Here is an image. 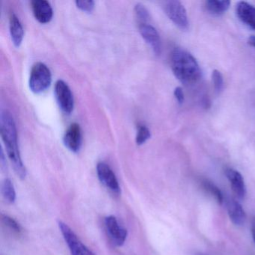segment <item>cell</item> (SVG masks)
Listing matches in <instances>:
<instances>
[{"label":"cell","mask_w":255,"mask_h":255,"mask_svg":"<svg viewBox=\"0 0 255 255\" xmlns=\"http://www.w3.org/2000/svg\"><path fill=\"white\" fill-rule=\"evenodd\" d=\"M0 130L2 141L5 143L7 154L11 161L14 172L21 180H23L26 177V169L20 156L17 128L12 116L7 110L1 112Z\"/></svg>","instance_id":"6da1fadb"},{"label":"cell","mask_w":255,"mask_h":255,"mask_svg":"<svg viewBox=\"0 0 255 255\" xmlns=\"http://www.w3.org/2000/svg\"><path fill=\"white\" fill-rule=\"evenodd\" d=\"M171 69L176 78L184 85L196 83L201 77L199 65L193 56L182 48L174 49L171 56Z\"/></svg>","instance_id":"7a4b0ae2"},{"label":"cell","mask_w":255,"mask_h":255,"mask_svg":"<svg viewBox=\"0 0 255 255\" xmlns=\"http://www.w3.org/2000/svg\"><path fill=\"white\" fill-rule=\"evenodd\" d=\"M52 82L50 70L45 64L38 62L31 70L29 77V89L33 93L40 94L50 87Z\"/></svg>","instance_id":"3957f363"},{"label":"cell","mask_w":255,"mask_h":255,"mask_svg":"<svg viewBox=\"0 0 255 255\" xmlns=\"http://www.w3.org/2000/svg\"><path fill=\"white\" fill-rule=\"evenodd\" d=\"M162 8L168 18L181 30H187L189 28V20L187 12L183 4L176 0L165 1L162 4Z\"/></svg>","instance_id":"277c9868"},{"label":"cell","mask_w":255,"mask_h":255,"mask_svg":"<svg viewBox=\"0 0 255 255\" xmlns=\"http://www.w3.org/2000/svg\"><path fill=\"white\" fill-rule=\"evenodd\" d=\"M59 230L69 248L71 255H95L86 247L73 230L63 222H59Z\"/></svg>","instance_id":"5b68a950"},{"label":"cell","mask_w":255,"mask_h":255,"mask_svg":"<svg viewBox=\"0 0 255 255\" xmlns=\"http://www.w3.org/2000/svg\"><path fill=\"white\" fill-rule=\"evenodd\" d=\"M54 93L59 108L65 114H71L74 108V100L68 84L63 80H58L55 84Z\"/></svg>","instance_id":"8992f818"},{"label":"cell","mask_w":255,"mask_h":255,"mask_svg":"<svg viewBox=\"0 0 255 255\" xmlns=\"http://www.w3.org/2000/svg\"><path fill=\"white\" fill-rule=\"evenodd\" d=\"M97 174L101 183L110 192L116 195L121 194V187L116 174L110 165L101 162L97 165Z\"/></svg>","instance_id":"52a82bcc"},{"label":"cell","mask_w":255,"mask_h":255,"mask_svg":"<svg viewBox=\"0 0 255 255\" xmlns=\"http://www.w3.org/2000/svg\"><path fill=\"white\" fill-rule=\"evenodd\" d=\"M104 222L107 234L113 244L116 246H123L128 237V231L119 224L114 216H107Z\"/></svg>","instance_id":"ba28073f"},{"label":"cell","mask_w":255,"mask_h":255,"mask_svg":"<svg viewBox=\"0 0 255 255\" xmlns=\"http://www.w3.org/2000/svg\"><path fill=\"white\" fill-rule=\"evenodd\" d=\"M63 142L65 147L74 153L80 151L83 143V134L80 125L73 123L65 131L63 137Z\"/></svg>","instance_id":"9c48e42d"},{"label":"cell","mask_w":255,"mask_h":255,"mask_svg":"<svg viewBox=\"0 0 255 255\" xmlns=\"http://www.w3.org/2000/svg\"><path fill=\"white\" fill-rule=\"evenodd\" d=\"M138 30L143 39L150 46L155 54L160 55L162 51V43L157 30L149 23L138 24Z\"/></svg>","instance_id":"30bf717a"},{"label":"cell","mask_w":255,"mask_h":255,"mask_svg":"<svg viewBox=\"0 0 255 255\" xmlns=\"http://www.w3.org/2000/svg\"><path fill=\"white\" fill-rule=\"evenodd\" d=\"M32 8L35 19L39 23H47L53 18V8L46 0H34L32 2Z\"/></svg>","instance_id":"8fae6325"},{"label":"cell","mask_w":255,"mask_h":255,"mask_svg":"<svg viewBox=\"0 0 255 255\" xmlns=\"http://www.w3.org/2000/svg\"><path fill=\"white\" fill-rule=\"evenodd\" d=\"M225 175L231 183L234 193L237 195V198L243 199L246 195V187L242 174L237 170L229 168L225 170Z\"/></svg>","instance_id":"7c38bea8"},{"label":"cell","mask_w":255,"mask_h":255,"mask_svg":"<svg viewBox=\"0 0 255 255\" xmlns=\"http://www.w3.org/2000/svg\"><path fill=\"white\" fill-rule=\"evenodd\" d=\"M237 17L246 26L255 30V7L247 2H238L237 5Z\"/></svg>","instance_id":"4fadbf2b"},{"label":"cell","mask_w":255,"mask_h":255,"mask_svg":"<svg viewBox=\"0 0 255 255\" xmlns=\"http://www.w3.org/2000/svg\"><path fill=\"white\" fill-rule=\"evenodd\" d=\"M226 206L231 222L235 225H243L246 222V215L241 204L234 198H230L227 201Z\"/></svg>","instance_id":"5bb4252c"},{"label":"cell","mask_w":255,"mask_h":255,"mask_svg":"<svg viewBox=\"0 0 255 255\" xmlns=\"http://www.w3.org/2000/svg\"><path fill=\"white\" fill-rule=\"evenodd\" d=\"M10 35H11V41L15 47H20L23 41L24 32H23V26L20 23L17 16L14 13H11L9 19Z\"/></svg>","instance_id":"9a60e30c"},{"label":"cell","mask_w":255,"mask_h":255,"mask_svg":"<svg viewBox=\"0 0 255 255\" xmlns=\"http://www.w3.org/2000/svg\"><path fill=\"white\" fill-rule=\"evenodd\" d=\"M205 5L210 14L219 16L228 11L231 2L228 0H209L206 2Z\"/></svg>","instance_id":"2e32d148"},{"label":"cell","mask_w":255,"mask_h":255,"mask_svg":"<svg viewBox=\"0 0 255 255\" xmlns=\"http://www.w3.org/2000/svg\"><path fill=\"white\" fill-rule=\"evenodd\" d=\"M2 194L8 204H14L16 201V192L14 184L9 178L4 180L2 184Z\"/></svg>","instance_id":"e0dca14e"},{"label":"cell","mask_w":255,"mask_h":255,"mask_svg":"<svg viewBox=\"0 0 255 255\" xmlns=\"http://www.w3.org/2000/svg\"><path fill=\"white\" fill-rule=\"evenodd\" d=\"M201 185H202L203 189L208 192L211 196L214 198V199L217 201L219 204H222L224 201V197L222 195V192L220 189L213 184L212 182L209 181L207 180H204L201 181Z\"/></svg>","instance_id":"ac0fdd59"},{"label":"cell","mask_w":255,"mask_h":255,"mask_svg":"<svg viewBox=\"0 0 255 255\" xmlns=\"http://www.w3.org/2000/svg\"><path fill=\"white\" fill-rule=\"evenodd\" d=\"M2 222L3 225L13 234L18 236L21 235L23 233L21 226L13 218L10 217L7 215H2Z\"/></svg>","instance_id":"d6986e66"},{"label":"cell","mask_w":255,"mask_h":255,"mask_svg":"<svg viewBox=\"0 0 255 255\" xmlns=\"http://www.w3.org/2000/svg\"><path fill=\"white\" fill-rule=\"evenodd\" d=\"M135 17L138 20V24H143V23H148L150 20V14L148 10L146 8L144 5L141 3L136 4L134 8Z\"/></svg>","instance_id":"ffe728a7"},{"label":"cell","mask_w":255,"mask_h":255,"mask_svg":"<svg viewBox=\"0 0 255 255\" xmlns=\"http://www.w3.org/2000/svg\"><path fill=\"white\" fill-rule=\"evenodd\" d=\"M150 131L147 126L144 125H138L137 129L136 136H135V142L138 145L145 143L150 138Z\"/></svg>","instance_id":"44dd1931"},{"label":"cell","mask_w":255,"mask_h":255,"mask_svg":"<svg viewBox=\"0 0 255 255\" xmlns=\"http://www.w3.org/2000/svg\"><path fill=\"white\" fill-rule=\"evenodd\" d=\"M212 80H213L215 91L217 93H220L224 88V79L222 73L218 70H214L212 73Z\"/></svg>","instance_id":"7402d4cb"},{"label":"cell","mask_w":255,"mask_h":255,"mask_svg":"<svg viewBox=\"0 0 255 255\" xmlns=\"http://www.w3.org/2000/svg\"><path fill=\"white\" fill-rule=\"evenodd\" d=\"M75 3L77 8L85 12L91 13L95 8V3L92 0H79Z\"/></svg>","instance_id":"603a6c76"},{"label":"cell","mask_w":255,"mask_h":255,"mask_svg":"<svg viewBox=\"0 0 255 255\" xmlns=\"http://www.w3.org/2000/svg\"><path fill=\"white\" fill-rule=\"evenodd\" d=\"M174 96L176 101L180 105L183 104L185 101L184 92L181 87H176L174 90Z\"/></svg>","instance_id":"cb8c5ba5"},{"label":"cell","mask_w":255,"mask_h":255,"mask_svg":"<svg viewBox=\"0 0 255 255\" xmlns=\"http://www.w3.org/2000/svg\"><path fill=\"white\" fill-rule=\"evenodd\" d=\"M248 42H249V44H250L252 47H255V36H251L250 38H249Z\"/></svg>","instance_id":"d4e9b609"},{"label":"cell","mask_w":255,"mask_h":255,"mask_svg":"<svg viewBox=\"0 0 255 255\" xmlns=\"http://www.w3.org/2000/svg\"><path fill=\"white\" fill-rule=\"evenodd\" d=\"M252 238H253L254 242H255V222H254V223L252 224Z\"/></svg>","instance_id":"484cf974"},{"label":"cell","mask_w":255,"mask_h":255,"mask_svg":"<svg viewBox=\"0 0 255 255\" xmlns=\"http://www.w3.org/2000/svg\"></svg>","instance_id":"4316f807"}]
</instances>
